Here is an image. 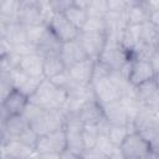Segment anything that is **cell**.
Masks as SVG:
<instances>
[{
    "label": "cell",
    "mask_w": 159,
    "mask_h": 159,
    "mask_svg": "<svg viewBox=\"0 0 159 159\" xmlns=\"http://www.w3.org/2000/svg\"><path fill=\"white\" fill-rule=\"evenodd\" d=\"M67 97L68 93L66 89L57 87L51 80L45 78L29 99L31 103H35L46 111H51L63 108Z\"/></svg>",
    "instance_id": "cell-1"
},
{
    "label": "cell",
    "mask_w": 159,
    "mask_h": 159,
    "mask_svg": "<svg viewBox=\"0 0 159 159\" xmlns=\"http://www.w3.org/2000/svg\"><path fill=\"white\" fill-rule=\"evenodd\" d=\"M133 127L135 132L140 133L150 143L159 134V123L157 120L155 112L150 107L144 106V104L142 106L139 113L133 120Z\"/></svg>",
    "instance_id": "cell-2"
},
{
    "label": "cell",
    "mask_w": 159,
    "mask_h": 159,
    "mask_svg": "<svg viewBox=\"0 0 159 159\" xmlns=\"http://www.w3.org/2000/svg\"><path fill=\"white\" fill-rule=\"evenodd\" d=\"M47 27L62 43L77 40L81 34V30H78L63 12H56L47 24Z\"/></svg>",
    "instance_id": "cell-3"
},
{
    "label": "cell",
    "mask_w": 159,
    "mask_h": 159,
    "mask_svg": "<svg viewBox=\"0 0 159 159\" xmlns=\"http://www.w3.org/2000/svg\"><path fill=\"white\" fill-rule=\"evenodd\" d=\"M119 150L125 159H142L152 150V144L140 133L132 132L122 143Z\"/></svg>",
    "instance_id": "cell-4"
},
{
    "label": "cell",
    "mask_w": 159,
    "mask_h": 159,
    "mask_svg": "<svg viewBox=\"0 0 159 159\" xmlns=\"http://www.w3.org/2000/svg\"><path fill=\"white\" fill-rule=\"evenodd\" d=\"M65 149H67V137L65 128L50 132L45 135H40L35 147L37 154L61 153Z\"/></svg>",
    "instance_id": "cell-5"
},
{
    "label": "cell",
    "mask_w": 159,
    "mask_h": 159,
    "mask_svg": "<svg viewBox=\"0 0 159 159\" xmlns=\"http://www.w3.org/2000/svg\"><path fill=\"white\" fill-rule=\"evenodd\" d=\"M154 78H155V72H154L149 60L135 58L130 62L128 80L133 86L138 87L143 83L153 81Z\"/></svg>",
    "instance_id": "cell-6"
},
{
    "label": "cell",
    "mask_w": 159,
    "mask_h": 159,
    "mask_svg": "<svg viewBox=\"0 0 159 159\" xmlns=\"http://www.w3.org/2000/svg\"><path fill=\"white\" fill-rule=\"evenodd\" d=\"M78 41L81 42L87 57L91 60L98 61L102 52L104 51V47L107 43V35L81 32L78 36Z\"/></svg>",
    "instance_id": "cell-7"
},
{
    "label": "cell",
    "mask_w": 159,
    "mask_h": 159,
    "mask_svg": "<svg viewBox=\"0 0 159 159\" xmlns=\"http://www.w3.org/2000/svg\"><path fill=\"white\" fill-rule=\"evenodd\" d=\"M19 22L22 24L24 26L45 24L39 0H21V7H20V12H19Z\"/></svg>",
    "instance_id": "cell-8"
},
{
    "label": "cell",
    "mask_w": 159,
    "mask_h": 159,
    "mask_svg": "<svg viewBox=\"0 0 159 159\" xmlns=\"http://www.w3.org/2000/svg\"><path fill=\"white\" fill-rule=\"evenodd\" d=\"M92 88L96 96V99L99 104H107L109 102L120 99V94L118 92V89L114 87V84L112 83V81L109 80V77H104L97 81H93L92 83Z\"/></svg>",
    "instance_id": "cell-9"
},
{
    "label": "cell",
    "mask_w": 159,
    "mask_h": 159,
    "mask_svg": "<svg viewBox=\"0 0 159 159\" xmlns=\"http://www.w3.org/2000/svg\"><path fill=\"white\" fill-rule=\"evenodd\" d=\"M60 57L63 61L66 68L68 70L70 67H72L73 65H76L77 62H81L87 57L81 42L77 40H73L71 42H65L62 43L61 47V52H60Z\"/></svg>",
    "instance_id": "cell-10"
},
{
    "label": "cell",
    "mask_w": 159,
    "mask_h": 159,
    "mask_svg": "<svg viewBox=\"0 0 159 159\" xmlns=\"http://www.w3.org/2000/svg\"><path fill=\"white\" fill-rule=\"evenodd\" d=\"M94 65H96V61L91 58H86L81 62H77L76 65L68 68L70 76L72 77L75 83L81 86H88L92 83Z\"/></svg>",
    "instance_id": "cell-11"
},
{
    "label": "cell",
    "mask_w": 159,
    "mask_h": 159,
    "mask_svg": "<svg viewBox=\"0 0 159 159\" xmlns=\"http://www.w3.org/2000/svg\"><path fill=\"white\" fill-rule=\"evenodd\" d=\"M30 99L22 92L14 89L4 101H1V109L10 116H21L26 109Z\"/></svg>",
    "instance_id": "cell-12"
},
{
    "label": "cell",
    "mask_w": 159,
    "mask_h": 159,
    "mask_svg": "<svg viewBox=\"0 0 159 159\" xmlns=\"http://www.w3.org/2000/svg\"><path fill=\"white\" fill-rule=\"evenodd\" d=\"M102 108H103L104 118L111 125H127V124H129L128 114H127L125 108H124L120 99L103 104Z\"/></svg>",
    "instance_id": "cell-13"
},
{
    "label": "cell",
    "mask_w": 159,
    "mask_h": 159,
    "mask_svg": "<svg viewBox=\"0 0 159 159\" xmlns=\"http://www.w3.org/2000/svg\"><path fill=\"white\" fill-rule=\"evenodd\" d=\"M127 22L130 26H138L143 25L149 21L150 12L147 9L144 1L139 0H129V7L125 11Z\"/></svg>",
    "instance_id": "cell-14"
},
{
    "label": "cell",
    "mask_w": 159,
    "mask_h": 159,
    "mask_svg": "<svg viewBox=\"0 0 159 159\" xmlns=\"http://www.w3.org/2000/svg\"><path fill=\"white\" fill-rule=\"evenodd\" d=\"M0 152V155H9L12 159H27L37 154L34 148L24 144L22 142L15 138L11 139L6 145H1Z\"/></svg>",
    "instance_id": "cell-15"
},
{
    "label": "cell",
    "mask_w": 159,
    "mask_h": 159,
    "mask_svg": "<svg viewBox=\"0 0 159 159\" xmlns=\"http://www.w3.org/2000/svg\"><path fill=\"white\" fill-rule=\"evenodd\" d=\"M61 47H62V42L48 29L45 36L42 37V40L37 43L36 53H39L43 58L51 57V56H60Z\"/></svg>",
    "instance_id": "cell-16"
},
{
    "label": "cell",
    "mask_w": 159,
    "mask_h": 159,
    "mask_svg": "<svg viewBox=\"0 0 159 159\" xmlns=\"http://www.w3.org/2000/svg\"><path fill=\"white\" fill-rule=\"evenodd\" d=\"M19 68L31 77H45L43 76V57L39 53H31L21 57Z\"/></svg>",
    "instance_id": "cell-17"
},
{
    "label": "cell",
    "mask_w": 159,
    "mask_h": 159,
    "mask_svg": "<svg viewBox=\"0 0 159 159\" xmlns=\"http://www.w3.org/2000/svg\"><path fill=\"white\" fill-rule=\"evenodd\" d=\"M78 116H80L81 120L83 122V124H96L97 125L98 123H101L104 119L102 104H99L96 99L87 102L78 112Z\"/></svg>",
    "instance_id": "cell-18"
},
{
    "label": "cell",
    "mask_w": 159,
    "mask_h": 159,
    "mask_svg": "<svg viewBox=\"0 0 159 159\" xmlns=\"http://www.w3.org/2000/svg\"><path fill=\"white\" fill-rule=\"evenodd\" d=\"M0 39L7 40L12 46L26 42L25 26L20 22H15L10 25L0 24Z\"/></svg>",
    "instance_id": "cell-19"
},
{
    "label": "cell",
    "mask_w": 159,
    "mask_h": 159,
    "mask_svg": "<svg viewBox=\"0 0 159 159\" xmlns=\"http://www.w3.org/2000/svg\"><path fill=\"white\" fill-rule=\"evenodd\" d=\"M20 7H21V0L0 1V24L10 25L19 22Z\"/></svg>",
    "instance_id": "cell-20"
},
{
    "label": "cell",
    "mask_w": 159,
    "mask_h": 159,
    "mask_svg": "<svg viewBox=\"0 0 159 159\" xmlns=\"http://www.w3.org/2000/svg\"><path fill=\"white\" fill-rule=\"evenodd\" d=\"M29 127H30V124L22 114L21 116H10L6 120L1 122V128L5 129L12 137V139L17 138Z\"/></svg>",
    "instance_id": "cell-21"
},
{
    "label": "cell",
    "mask_w": 159,
    "mask_h": 159,
    "mask_svg": "<svg viewBox=\"0 0 159 159\" xmlns=\"http://www.w3.org/2000/svg\"><path fill=\"white\" fill-rule=\"evenodd\" d=\"M66 66L60 56H51L43 58V76L45 78L52 80L66 71Z\"/></svg>",
    "instance_id": "cell-22"
},
{
    "label": "cell",
    "mask_w": 159,
    "mask_h": 159,
    "mask_svg": "<svg viewBox=\"0 0 159 159\" xmlns=\"http://www.w3.org/2000/svg\"><path fill=\"white\" fill-rule=\"evenodd\" d=\"M132 132H135L134 130V127H133V123H129L127 125H111L107 135L111 139V142L117 148H119L122 145V143L125 140V138Z\"/></svg>",
    "instance_id": "cell-23"
},
{
    "label": "cell",
    "mask_w": 159,
    "mask_h": 159,
    "mask_svg": "<svg viewBox=\"0 0 159 159\" xmlns=\"http://www.w3.org/2000/svg\"><path fill=\"white\" fill-rule=\"evenodd\" d=\"M65 16L78 29V30H81L82 27H83V25H84V22L87 21V19H88V15H87V11L84 10V9H81V7H78L76 4H75V1L72 0V2H71V5L65 10Z\"/></svg>",
    "instance_id": "cell-24"
},
{
    "label": "cell",
    "mask_w": 159,
    "mask_h": 159,
    "mask_svg": "<svg viewBox=\"0 0 159 159\" xmlns=\"http://www.w3.org/2000/svg\"><path fill=\"white\" fill-rule=\"evenodd\" d=\"M158 94H159V89L154 80L137 87V97L144 106H148Z\"/></svg>",
    "instance_id": "cell-25"
},
{
    "label": "cell",
    "mask_w": 159,
    "mask_h": 159,
    "mask_svg": "<svg viewBox=\"0 0 159 159\" xmlns=\"http://www.w3.org/2000/svg\"><path fill=\"white\" fill-rule=\"evenodd\" d=\"M158 40H159V29H157L150 21L140 25V43L155 48Z\"/></svg>",
    "instance_id": "cell-26"
},
{
    "label": "cell",
    "mask_w": 159,
    "mask_h": 159,
    "mask_svg": "<svg viewBox=\"0 0 159 159\" xmlns=\"http://www.w3.org/2000/svg\"><path fill=\"white\" fill-rule=\"evenodd\" d=\"M120 101L125 108V112L128 114V119H129V123H133V120L135 119L137 114L139 113L140 108H142V102L138 99L137 96H124V97H120Z\"/></svg>",
    "instance_id": "cell-27"
},
{
    "label": "cell",
    "mask_w": 159,
    "mask_h": 159,
    "mask_svg": "<svg viewBox=\"0 0 159 159\" xmlns=\"http://www.w3.org/2000/svg\"><path fill=\"white\" fill-rule=\"evenodd\" d=\"M48 27L45 24L41 25H32V26H25V32H26V41L30 42L31 45H34L35 47L37 46V43L42 40V37L45 36V34L47 32Z\"/></svg>",
    "instance_id": "cell-28"
},
{
    "label": "cell",
    "mask_w": 159,
    "mask_h": 159,
    "mask_svg": "<svg viewBox=\"0 0 159 159\" xmlns=\"http://www.w3.org/2000/svg\"><path fill=\"white\" fill-rule=\"evenodd\" d=\"M107 27L103 17H89L84 22L83 27L81 29V32L87 34H106Z\"/></svg>",
    "instance_id": "cell-29"
},
{
    "label": "cell",
    "mask_w": 159,
    "mask_h": 159,
    "mask_svg": "<svg viewBox=\"0 0 159 159\" xmlns=\"http://www.w3.org/2000/svg\"><path fill=\"white\" fill-rule=\"evenodd\" d=\"M98 135H99V130L96 124H84L83 130H82V139H83L84 149L96 147Z\"/></svg>",
    "instance_id": "cell-30"
},
{
    "label": "cell",
    "mask_w": 159,
    "mask_h": 159,
    "mask_svg": "<svg viewBox=\"0 0 159 159\" xmlns=\"http://www.w3.org/2000/svg\"><path fill=\"white\" fill-rule=\"evenodd\" d=\"M86 11L89 17H103L108 12L107 0H89Z\"/></svg>",
    "instance_id": "cell-31"
},
{
    "label": "cell",
    "mask_w": 159,
    "mask_h": 159,
    "mask_svg": "<svg viewBox=\"0 0 159 159\" xmlns=\"http://www.w3.org/2000/svg\"><path fill=\"white\" fill-rule=\"evenodd\" d=\"M96 147H97L99 150H102L104 154H107L108 157L118 149V148H117V147L111 142V139L108 138V135H107V134H99V135H98V139H97V144H96Z\"/></svg>",
    "instance_id": "cell-32"
},
{
    "label": "cell",
    "mask_w": 159,
    "mask_h": 159,
    "mask_svg": "<svg viewBox=\"0 0 159 159\" xmlns=\"http://www.w3.org/2000/svg\"><path fill=\"white\" fill-rule=\"evenodd\" d=\"M39 134L31 128V127H29L25 132H22L17 138H15V139H19L20 142H22L24 144H26V145H29V147H31V148H34L35 149V147H36V143H37V140H39Z\"/></svg>",
    "instance_id": "cell-33"
},
{
    "label": "cell",
    "mask_w": 159,
    "mask_h": 159,
    "mask_svg": "<svg viewBox=\"0 0 159 159\" xmlns=\"http://www.w3.org/2000/svg\"><path fill=\"white\" fill-rule=\"evenodd\" d=\"M80 159H108V155L99 150L97 147L83 149L80 154Z\"/></svg>",
    "instance_id": "cell-34"
},
{
    "label": "cell",
    "mask_w": 159,
    "mask_h": 159,
    "mask_svg": "<svg viewBox=\"0 0 159 159\" xmlns=\"http://www.w3.org/2000/svg\"><path fill=\"white\" fill-rule=\"evenodd\" d=\"M108 11L125 12L129 7V0H107Z\"/></svg>",
    "instance_id": "cell-35"
},
{
    "label": "cell",
    "mask_w": 159,
    "mask_h": 159,
    "mask_svg": "<svg viewBox=\"0 0 159 159\" xmlns=\"http://www.w3.org/2000/svg\"><path fill=\"white\" fill-rule=\"evenodd\" d=\"M14 52V46L5 39H0V57H5Z\"/></svg>",
    "instance_id": "cell-36"
},
{
    "label": "cell",
    "mask_w": 159,
    "mask_h": 159,
    "mask_svg": "<svg viewBox=\"0 0 159 159\" xmlns=\"http://www.w3.org/2000/svg\"><path fill=\"white\" fill-rule=\"evenodd\" d=\"M58 159H80V154L70 149H65L61 153H58Z\"/></svg>",
    "instance_id": "cell-37"
},
{
    "label": "cell",
    "mask_w": 159,
    "mask_h": 159,
    "mask_svg": "<svg viewBox=\"0 0 159 159\" xmlns=\"http://www.w3.org/2000/svg\"><path fill=\"white\" fill-rule=\"evenodd\" d=\"M149 61H150V65H152V67H153L155 75H159V52L155 51V52L153 53V56L150 57Z\"/></svg>",
    "instance_id": "cell-38"
},
{
    "label": "cell",
    "mask_w": 159,
    "mask_h": 159,
    "mask_svg": "<svg viewBox=\"0 0 159 159\" xmlns=\"http://www.w3.org/2000/svg\"><path fill=\"white\" fill-rule=\"evenodd\" d=\"M149 21H150L157 29H159V10H158V11H154V12L150 14V16H149Z\"/></svg>",
    "instance_id": "cell-39"
},
{
    "label": "cell",
    "mask_w": 159,
    "mask_h": 159,
    "mask_svg": "<svg viewBox=\"0 0 159 159\" xmlns=\"http://www.w3.org/2000/svg\"><path fill=\"white\" fill-rule=\"evenodd\" d=\"M37 159H58V153H47V154H39Z\"/></svg>",
    "instance_id": "cell-40"
},
{
    "label": "cell",
    "mask_w": 159,
    "mask_h": 159,
    "mask_svg": "<svg viewBox=\"0 0 159 159\" xmlns=\"http://www.w3.org/2000/svg\"><path fill=\"white\" fill-rule=\"evenodd\" d=\"M150 144H152V149L159 155V134L157 135V138H155Z\"/></svg>",
    "instance_id": "cell-41"
},
{
    "label": "cell",
    "mask_w": 159,
    "mask_h": 159,
    "mask_svg": "<svg viewBox=\"0 0 159 159\" xmlns=\"http://www.w3.org/2000/svg\"><path fill=\"white\" fill-rule=\"evenodd\" d=\"M108 159H125V158L123 157V154L120 153V150H119V148H118L114 153H112V154L108 157Z\"/></svg>",
    "instance_id": "cell-42"
},
{
    "label": "cell",
    "mask_w": 159,
    "mask_h": 159,
    "mask_svg": "<svg viewBox=\"0 0 159 159\" xmlns=\"http://www.w3.org/2000/svg\"><path fill=\"white\" fill-rule=\"evenodd\" d=\"M142 159H159V155H158V154L152 149V150H150V152H149L144 158H142Z\"/></svg>",
    "instance_id": "cell-43"
},
{
    "label": "cell",
    "mask_w": 159,
    "mask_h": 159,
    "mask_svg": "<svg viewBox=\"0 0 159 159\" xmlns=\"http://www.w3.org/2000/svg\"><path fill=\"white\" fill-rule=\"evenodd\" d=\"M154 81H155V84H157V87H158V89H159V75H155Z\"/></svg>",
    "instance_id": "cell-44"
},
{
    "label": "cell",
    "mask_w": 159,
    "mask_h": 159,
    "mask_svg": "<svg viewBox=\"0 0 159 159\" xmlns=\"http://www.w3.org/2000/svg\"><path fill=\"white\" fill-rule=\"evenodd\" d=\"M0 159H12V158L9 155H0Z\"/></svg>",
    "instance_id": "cell-45"
},
{
    "label": "cell",
    "mask_w": 159,
    "mask_h": 159,
    "mask_svg": "<svg viewBox=\"0 0 159 159\" xmlns=\"http://www.w3.org/2000/svg\"><path fill=\"white\" fill-rule=\"evenodd\" d=\"M155 116H157V120H158V123H159V109L155 111Z\"/></svg>",
    "instance_id": "cell-46"
},
{
    "label": "cell",
    "mask_w": 159,
    "mask_h": 159,
    "mask_svg": "<svg viewBox=\"0 0 159 159\" xmlns=\"http://www.w3.org/2000/svg\"><path fill=\"white\" fill-rule=\"evenodd\" d=\"M155 51L159 52V40H158V43H157V47H155Z\"/></svg>",
    "instance_id": "cell-47"
},
{
    "label": "cell",
    "mask_w": 159,
    "mask_h": 159,
    "mask_svg": "<svg viewBox=\"0 0 159 159\" xmlns=\"http://www.w3.org/2000/svg\"><path fill=\"white\" fill-rule=\"evenodd\" d=\"M37 157H39V154H36V155H34V157H31V158H27V159H37Z\"/></svg>",
    "instance_id": "cell-48"
}]
</instances>
